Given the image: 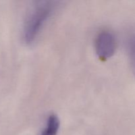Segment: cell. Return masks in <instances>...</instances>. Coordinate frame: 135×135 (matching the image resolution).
I'll return each mask as SVG.
<instances>
[{"label": "cell", "instance_id": "1", "mask_svg": "<svg viewBox=\"0 0 135 135\" xmlns=\"http://www.w3.org/2000/svg\"><path fill=\"white\" fill-rule=\"evenodd\" d=\"M56 8V3L51 1H38L32 6L24 25L23 38L26 44H32L36 42Z\"/></svg>", "mask_w": 135, "mask_h": 135}, {"label": "cell", "instance_id": "2", "mask_svg": "<svg viewBox=\"0 0 135 135\" xmlns=\"http://www.w3.org/2000/svg\"><path fill=\"white\" fill-rule=\"evenodd\" d=\"M94 47L99 59L102 61L109 59L114 55L117 48L115 36L109 30H102L96 36Z\"/></svg>", "mask_w": 135, "mask_h": 135}, {"label": "cell", "instance_id": "3", "mask_svg": "<svg viewBox=\"0 0 135 135\" xmlns=\"http://www.w3.org/2000/svg\"><path fill=\"white\" fill-rule=\"evenodd\" d=\"M60 127V121L56 115L51 113L46 121V126L40 135H57Z\"/></svg>", "mask_w": 135, "mask_h": 135}, {"label": "cell", "instance_id": "4", "mask_svg": "<svg viewBox=\"0 0 135 135\" xmlns=\"http://www.w3.org/2000/svg\"><path fill=\"white\" fill-rule=\"evenodd\" d=\"M127 50L132 70L135 76V32L132 33L128 38Z\"/></svg>", "mask_w": 135, "mask_h": 135}]
</instances>
